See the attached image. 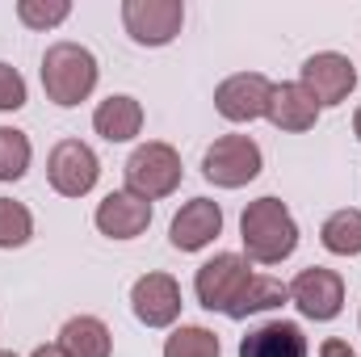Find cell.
Here are the masks:
<instances>
[{
    "label": "cell",
    "instance_id": "83f0119b",
    "mask_svg": "<svg viewBox=\"0 0 361 357\" xmlns=\"http://www.w3.org/2000/svg\"><path fill=\"white\" fill-rule=\"evenodd\" d=\"M0 357H17V353H8V349H0Z\"/></svg>",
    "mask_w": 361,
    "mask_h": 357
},
{
    "label": "cell",
    "instance_id": "603a6c76",
    "mask_svg": "<svg viewBox=\"0 0 361 357\" xmlns=\"http://www.w3.org/2000/svg\"><path fill=\"white\" fill-rule=\"evenodd\" d=\"M68 13H72L68 0H21V4H17V17H21L30 30H51V25L68 21Z\"/></svg>",
    "mask_w": 361,
    "mask_h": 357
},
{
    "label": "cell",
    "instance_id": "d6986e66",
    "mask_svg": "<svg viewBox=\"0 0 361 357\" xmlns=\"http://www.w3.org/2000/svg\"><path fill=\"white\" fill-rule=\"evenodd\" d=\"M290 298V286H281L277 277H265V273H252V282L244 286V294L235 298V307L227 311L231 320H248V315H261L269 307H281Z\"/></svg>",
    "mask_w": 361,
    "mask_h": 357
},
{
    "label": "cell",
    "instance_id": "4fadbf2b",
    "mask_svg": "<svg viewBox=\"0 0 361 357\" xmlns=\"http://www.w3.org/2000/svg\"><path fill=\"white\" fill-rule=\"evenodd\" d=\"M219 231H223V206L210 202V198H189L177 214H173L169 240H173L177 253H197V248H206Z\"/></svg>",
    "mask_w": 361,
    "mask_h": 357
},
{
    "label": "cell",
    "instance_id": "d4e9b609",
    "mask_svg": "<svg viewBox=\"0 0 361 357\" xmlns=\"http://www.w3.org/2000/svg\"><path fill=\"white\" fill-rule=\"evenodd\" d=\"M319 357H353V349H349L345 341H324V345H319Z\"/></svg>",
    "mask_w": 361,
    "mask_h": 357
},
{
    "label": "cell",
    "instance_id": "e0dca14e",
    "mask_svg": "<svg viewBox=\"0 0 361 357\" xmlns=\"http://www.w3.org/2000/svg\"><path fill=\"white\" fill-rule=\"evenodd\" d=\"M59 349L68 357H109L114 353V337L97 315H76L63 324L59 332Z\"/></svg>",
    "mask_w": 361,
    "mask_h": 357
},
{
    "label": "cell",
    "instance_id": "5b68a950",
    "mask_svg": "<svg viewBox=\"0 0 361 357\" xmlns=\"http://www.w3.org/2000/svg\"><path fill=\"white\" fill-rule=\"evenodd\" d=\"M252 282V269H248V257H240V253H219L214 261H206V265L197 269V277H193V290H197V303L206 307V311H231L235 307V298L244 294V286Z\"/></svg>",
    "mask_w": 361,
    "mask_h": 357
},
{
    "label": "cell",
    "instance_id": "5bb4252c",
    "mask_svg": "<svg viewBox=\"0 0 361 357\" xmlns=\"http://www.w3.org/2000/svg\"><path fill=\"white\" fill-rule=\"evenodd\" d=\"M240 357H307V337L294 320H269L240 341Z\"/></svg>",
    "mask_w": 361,
    "mask_h": 357
},
{
    "label": "cell",
    "instance_id": "4316f807",
    "mask_svg": "<svg viewBox=\"0 0 361 357\" xmlns=\"http://www.w3.org/2000/svg\"><path fill=\"white\" fill-rule=\"evenodd\" d=\"M353 135H357V139H361V109H357V114H353Z\"/></svg>",
    "mask_w": 361,
    "mask_h": 357
},
{
    "label": "cell",
    "instance_id": "6da1fadb",
    "mask_svg": "<svg viewBox=\"0 0 361 357\" xmlns=\"http://www.w3.org/2000/svg\"><path fill=\"white\" fill-rule=\"evenodd\" d=\"M240 240H244L248 261H257V265H281L298 248V223L286 210V202L269 193V198H257V202L244 206V214H240Z\"/></svg>",
    "mask_w": 361,
    "mask_h": 357
},
{
    "label": "cell",
    "instance_id": "9c48e42d",
    "mask_svg": "<svg viewBox=\"0 0 361 357\" xmlns=\"http://www.w3.org/2000/svg\"><path fill=\"white\" fill-rule=\"evenodd\" d=\"M101 177V164H97V152L80 139H59L51 147V160H47V181L55 193L63 198H85Z\"/></svg>",
    "mask_w": 361,
    "mask_h": 357
},
{
    "label": "cell",
    "instance_id": "ffe728a7",
    "mask_svg": "<svg viewBox=\"0 0 361 357\" xmlns=\"http://www.w3.org/2000/svg\"><path fill=\"white\" fill-rule=\"evenodd\" d=\"M164 357H223V345L210 328L202 324H180L177 332L164 341Z\"/></svg>",
    "mask_w": 361,
    "mask_h": 357
},
{
    "label": "cell",
    "instance_id": "9a60e30c",
    "mask_svg": "<svg viewBox=\"0 0 361 357\" xmlns=\"http://www.w3.org/2000/svg\"><path fill=\"white\" fill-rule=\"evenodd\" d=\"M269 118L277 131H290V135H298V131H311L315 126V118H319V105H315V97L302 89L298 80L294 85H273V97H269Z\"/></svg>",
    "mask_w": 361,
    "mask_h": 357
},
{
    "label": "cell",
    "instance_id": "2e32d148",
    "mask_svg": "<svg viewBox=\"0 0 361 357\" xmlns=\"http://www.w3.org/2000/svg\"><path fill=\"white\" fill-rule=\"evenodd\" d=\"M92 126H97L101 139L126 143V139H135V135L143 131V105H139L135 97H126V92L105 97V101L92 109Z\"/></svg>",
    "mask_w": 361,
    "mask_h": 357
},
{
    "label": "cell",
    "instance_id": "7c38bea8",
    "mask_svg": "<svg viewBox=\"0 0 361 357\" xmlns=\"http://www.w3.org/2000/svg\"><path fill=\"white\" fill-rule=\"evenodd\" d=\"M92 219H97L101 236H109V240H135L152 223V202L139 198V193H130V189H114V193L101 198V206H97Z\"/></svg>",
    "mask_w": 361,
    "mask_h": 357
},
{
    "label": "cell",
    "instance_id": "277c9868",
    "mask_svg": "<svg viewBox=\"0 0 361 357\" xmlns=\"http://www.w3.org/2000/svg\"><path fill=\"white\" fill-rule=\"evenodd\" d=\"M122 173H126V189L139 193V198H147V202L152 198H169L180 185V177H185L177 147H169V143H143V147H135Z\"/></svg>",
    "mask_w": 361,
    "mask_h": 357
},
{
    "label": "cell",
    "instance_id": "ac0fdd59",
    "mask_svg": "<svg viewBox=\"0 0 361 357\" xmlns=\"http://www.w3.org/2000/svg\"><path fill=\"white\" fill-rule=\"evenodd\" d=\"M319 244L332 257H361V210H336L319 227Z\"/></svg>",
    "mask_w": 361,
    "mask_h": 357
},
{
    "label": "cell",
    "instance_id": "ba28073f",
    "mask_svg": "<svg viewBox=\"0 0 361 357\" xmlns=\"http://www.w3.org/2000/svg\"><path fill=\"white\" fill-rule=\"evenodd\" d=\"M290 303H294L307 320L328 324V320H336L341 307H345V277H341L336 269H324V265L302 269V273L290 282Z\"/></svg>",
    "mask_w": 361,
    "mask_h": 357
},
{
    "label": "cell",
    "instance_id": "8fae6325",
    "mask_svg": "<svg viewBox=\"0 0 361 357\" xmlns=\"http://www.w3.org/2000/svg\"><path fill=\"white\" fill-rule=\"evenodd\" d=\"M130 311L147 328H169L180 315V286L169 273H143L130 286Z\"/></svg>",
    "mask_w": 361,
    "mask_h": 357
},
{
    "label": "cell",
    "instance_id": "8992f818",
    "mask_svg": "<svg viewBox=\"0 0 361 357\" xmlns=\"http://www.w3.org/2000/svg\"><path fill=\"white\" fill-rule=\"evenodd\" d=\"M122 25L139 47H169L185 25L180 0H122Z\"/></svg>",
    "mask_w": 361,
    "mask_h": 357
},
{
    "label": "cell",
    "instance_id": "3957f363",
    "mask_svg": "<svg viewBox=\"0 0 361 357\" xmlns=\"http://www.w3.org/2000/svg\"><path fill=\"white\" fill-rule=\"evenodd\" d=\"M261 164L265 160H261L257 139H248V135H223V139H214L206 147L202 177L210 181V185H219V189H240V185L261 177Z\"/></svg>",
    "mask_w": 361,
    "mask_h": 357
},
{
    "label": "cell",
    "instance_id": "7402d4cb",
    "mask_svg": "<svg viewBox=\"0 0 361 357\" xmlns=\"http://www.w3.org/2000/svg\"><path fill=\"white\" fill-rule=\"evenodd\" d=\"M30 236H34V214L21 202L0 198V248H21L30 244Z\"/></svg>",
    "mask_w": 361,
    "mask_h": 357
},
{
    "label": "cell",
    "instance_id": "30bf717a",
    "mask_svg": "<svg viewBox=\"0 0 361 357\" xmlns=\"http://www.w3.org/2000/svg\"><path fill=\"white\" fill-rule=\"evenodd\" d=\"M269 97H273L269 76H261V72H235V76H227L214 89V109L227 122H257V118L269 114Z\"/></svg>",
    "mask_w": 361,
    "mask_h": 357
},
{
    "label": "cell",
    "instance_id": "44dd1931",
    "mask_svg": "<svg viewBox=\"0 0 361 357\" xmlns=\"http://www.w3.org/2000/svg\"><path fill=\"white\" fill-rule=\"evenodd\" d=\"M30 135L17 126H0V181H21L30 173Z\"/></svg>",
    "mask_w": 361,
    "mask_h": 357
},
{
    "label": "cell",
    "instance_id": "cb8c5ba5",
    "mask_svg": "<svg viewBox=\"0 0 361 357\" xmlns=\"http://www.w3.org/2000/svg\"><path fill=\"white\" fill-rule=\"evenodd\" d=\"M21 105H25V80H21V72L8 68V63H0V114L21 109Z\"/></svg>",
    "mask_w": 361,
    "mask_h": 357
},
{
    "label": "cell",
    "instance_id": "7a4b0ae2",
    "mask_svg": "<svg viewBox=\"0 0 361 357\" xmlns=\"http://www.w3.org/2000/svg\"><path fill=\"white\" fill-rule=\"evenodd\" d=\"M42 89L59 109H72L89 101L97 89V55L80 42H55L42 55Z\"/></svg>",
    "mask_w": 361,
    "mask_h": 357
},
{
    "label": "cell",
    "instance_id": "484cf974",
    "mask_svg": "<svg viewBox=\"0 0 361 357\" xmlns=\"http://www.w3.org/2000/svg\"><path fill=\"white\" fill-rule=\"evenodd\" d=\"M30 357H68V353H63L59 345H38V349H34Z\"/></svg>",
    "mask_w": 361,
    "mask_h": 357
},
{
    "label": "cell",
    "instance_id": "52a82bcc",
    "mask_svg": "<svg viewBox=\"0 0 361 357\" xmlns=\"http://www.w3.org/2000/svg\"><path fill=\"white\" fill-rule=\"evenodd\" d=\"M298 85L315 97L319 109L324 105H341V101H349V92L357 89V68L341 51H319V55H311L298 68Z\"/></svg>",
    "mask_w": 361,
    "mask_h": 357
}]
</instances>
